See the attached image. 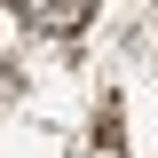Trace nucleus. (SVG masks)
<instances>
[{"label": "nucleus", "instance_id": "nucleus-1", "mask_svg": "<svg viewBox=\"0 0 158 158\" xmlns=\"http://www.w3.org/2000/svg\"><path fill=\"white\" fill-rule=\"evenodd\" d=\"M8 8H16V24L24 32H79V24L95 16V0H8Z\"/></svg>", "mask_w": 158, "mask_h": 158}]
</instances>
